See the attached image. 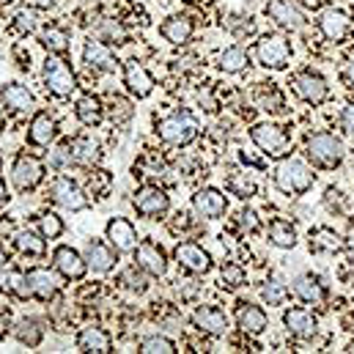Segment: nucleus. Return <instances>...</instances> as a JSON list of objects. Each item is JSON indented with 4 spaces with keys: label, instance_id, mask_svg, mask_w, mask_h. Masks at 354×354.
<instances>
[{
    "label": "nucleus",
    "instance_id": "f257e3e1",
    "mask_svg": "<svg viewBox=\"0 0 354 354\" xmlns=\"http://www.w3.org/2000/svg\"><path fill=\"white\" fill-rule=\"evenodd\" d=\"M272 181L283 195H305L308 189H313L316 174L308 162L294 160V157H283L272 171Z\"/></svg>",
    "mask_w": 354,
    "mask_h": 354
},
{
    "label": "nucleus",
    "instance_id": "f03ea898",
    "mask_svg": "<svg viewBox=\"0 0 354 354\" xmlns=\"http://www.w3.org/2000/svg\"><path fill=\"white\" fill-rule=\"evenodd\" d=\"M305 157L313 162V168L335 171V168H341V162H344L346 151H344L341 138H335L333 132H316V135H310V138H308Z\"/></svg>",
    "mask_w": 354,
    "mask_h": 354
},
{
    "label": "nucleus",
    "instance_id": "7ed1b4c3",
    "mask_svg": "<svg viewBox=\"0 0 354 354\" xmlns=\"http://www.w3.org/2000/svg\"><path fill=\"white\" fill-rule=\"evenodd\" d=\"M157 135L168 146H189L198 138V121L189 110H176L157 121Z\"/></svg>",
    "mask_w": 354,
    "mask_h": 354
},
{
    "label": "nucleus",
    "instance_id": "20e7f679",
    "mask_svg": "<svg viewBox=\"0 0 354 354\" xmlns=\"http://www.w3.org/2000/svg\"><path fill=\"white\" fill-rule=\"evenodd\" d=\"M253 53H256L259 66L272 69V72H283L291 64V41L283 33H264L256 41Z\"/></svg>",
    "mask_w": 354,
    "mask_h": 354
},
{
    "label": "nucleus",
    "instance_id": "39448f33",
    "mask_svg": "<svg viewBox=\"0 0 354 354\" xmlns=\"http://www.w3.org/2000/svg\"><path fill=\"white\" fill-rule=\"evenodd\" d=\"M250 140L261 149V154L272 157V160H283L291 149V138L283 127L277 124H269V121H261V124H253L250 129Z\"/></svg>",
    "mask_w": 354,
    "mask_h": 354
},
{
    "label": "nucleus",
    "instance_id": "423d86ee",
    "mask_svg": "<svg viewBox=\"0 0 354 354\" xmlns=\"http://www.w3.org/2000/svg\"><path fill=\"white\" fill-rule=\"evenodd\" d=\"M41 77H44L47 91H50L53 96H58V99L72 96L75 88H77V77H75L69 61H64V58H58V55H50V58L44 61Z\"/></svg>",
    "mask_w": 354,
    "mask_h": 354
},
{
    "label": "nucleus",
    "instance_id": "0eeeda50",
    "mask_svg": "<svg viewBox=\"0 0 354 354\" xmlns=\"http://www.w3.org/2000/svg\"><path fill=\"white\" fill-rule=\"evenodd\" d=\"M288 86H291L297 99H302L305 104H313V107H319V104H324V102L330 99V86H327V80H324L319 72H313V69L297 72Z\"/></svg>",
    "mask_w": 354,
    "mask_h": 354
},
{
    "label": "nucleus",
    "instance_id": "6e6552de",
    "mask_svg": "<svg viewBox=\"0 0 354 354\" xmlns=\"http://www.w3.org/2000/svg\"><path fill=\"white\" fill-rule=\"evenodd\" d=\"M47 195H50V201H53L55 206L69 209V212H83V209L88 206V195H86V189L69 176L53 178Z\"/></svg>",
    "mask_w": 354,
    "mask_h": 354
},
{
    "label": "nucleus",
    "instance_id": "1a4fd4ad",
    "mask_svg": "<svg viewBox=\"0 0 354 354\" xmlns=\"http://www.w3.org/2000/svg\"><path fill=\"white\" fill-rule=\"evenodd\" d=\"M132 206H135V212H138L140 217H146V220H162V217L171 212V195H168L165 189L149 184V187H140V189L135 192Z\"/></svg>",
    "mask_w": 354,
    "mask_h": 354
},
{
    "label": "nucleus",
    "instance_id": "9d476101",
    "mask_svg": "<svg viewBox=\"0 0 354 354\" xmlns=\"http://www.w3.org/2000/svg\"><path fill=\"white\" fill-rule=\"evenodd\" d=\"M44 178V162L30 157V154H19L11 165V181L19 192H33Z\"/></svg>",
    "mask_w": 354,
    "mask_h": 354
},
{
    "label": "nucleus",
    "instance_id": "9b49d317",
    "mask_svg": "<svg viewBox=\"0 0 354 354\" xmlns=\"http://www.w3.org/2000/svg\"><path fill=\"white\" fill-rule=\"evenodd\" d=\"M25 274H28L30 294H33L36 299H41V302L58 299V294H61V277H58L55 266H53V269H47V266H30Z\"/></svg>",
    "mask_w": 354,
    "mask_h": 354
},
{
    "label": "nucleus",
    "instance_id": "f8f14e48",
    "mask_svg": "<svg viewBox=\"0 0 354 354\" xmlns=\"http://www.w3.org/2000/svg\"><path fill=\"white\" fill-rule=\"evenodd\" d=\"M192 327L201 330L203 335L223 338L231 330V322H228V316H225L223 308H217V305H198L192 310Z\"/></svg>",
    "mask_w": 354,
    "mask_h": 354
},
{
    "label": "nucleus",
    "instance_id": "ddd939ff",
    "mask_svg": "<svg viewBox=\"0 0 354 354\" xmlns=\"http://www.w3.org/2000/svg\"><path fill=\"white\" fill-rule=\"evenodd\" d=\"M121 69H124V86H127V91H129L135 99H149V96L154 93L157 80H154V75H151L138 58L124 61Z\"/></svg>",
    "mask_w": 354,
    "mask_h": 354
},
{
    "label": "nucleus",
    "instance_id": "4468645a",
    "mask_svg": "<svg viewBox=\"0 0 354 354\" xmlns=\"http://www.w3.org/2000/svg\"><path fill=\"white\" fill-rule=\"evenodd\" d=\"M132 253H135V266L143 269L146 274H151V277H162V274L168 272V256H165V250H162L154 239H143V242H138V248H135Z\"/></svg>",
    "mask_w": 354,
    "mask_h": 354
},
{
    "label": "nucleus",
    "instance_id": "2eb2a0df",
    "mask_svg": "<svg viewBox=\"0 0 354 354\" xmlns=\"http://www.w3.org/2000/svg\"><path fill=\"white\" fill-rule=\"evenodd\" d=\"M174 261L184 272H189V274H206L214 266L212 256L201 245H195V242H178L176 248H174Z\"/></svg>",
    "mask_w": 354,
    "mask_h": 354
},
{
    "label": "nucleus",
    "instance_id": "dca6fc26",
    "mask_svg": "<svg viewBox=\"0 0 354 354\" xmlns=\"http://www.w3.org/2000/svg\"><path fill=\"white\" fill-rule=\"evenodd\" d=\"M53 266H55V272H58L61 277H66V280H83L86 272H88L86 256H83L80 250L69 248V245H58V248L53 250Z\"/></svg>",
    "mask_w": 354,
    "mask_h": 354
},
{
    "label": "nucleus",
    "instance_id": "f3484780",
    "mask_svg": "<svg viewBox=\"0 0 354 354\" xmlns=\"http://www.w3.org/2000/svg\"><path fill=\"white\" fill-rule=\"evenodd\" d=\"M192 212L203 220H220L228 212V198L214 187H203L192 195Z\"/></svg>",
    "mask_w": 354,
    "mask_h": 354
},
{
    "label": "nucleus",
    "instance_id": "a211bd4d",
    "mask_svg": "<svg viewBox=\"0 0 354 354\" xmlns=\"http://www.w3.org/2000/svg\"><path fill=\"white\" fill-rule=\"evenodd\" d=\"M266 17L283 30H299L305 25L302 6L297 0H269L266 3Z\"/></svg>",
    "mask_w": 354,
    "mask_h": 354
},
{
    "label": "nucleus",
    "instance_id": "6ab92c4d",
    "mask_svg": "<svg viewBox=\"0 0 354 354\" xmlns=\"http://www.w3.org/2000/svg\"><path fill=\"white\" fill-rule=\"evenodd\" d=\"M234 319H236V327L245 333V335H261L269 327V319H266V310L261 305H253L248 299H239L236 308H234Z\"/></svg>",
    "mask_w": 354,
    "mask_h": 354
},
{
    "label": "nucleus",
    "instance_id": "aec40b11",
    "mask_svg": "<svg viewBox=\"0 0 354 354\" xmlns=\"http://www.w3.org/2000/svg\"><path fill=\"white\" fill-rule=\"evenodd\" d=\"M104 239L118 250V253H132L138 248V231L127 217H113L104 225Z\"/></svg>",
    "mask_w": 354,
    "mask_h": 354
},
{
    "label": "nucleus",
    "instance_id": "412c9836",
    "mask_svg": "<svg viewBox=\"0 0 354 354\" xmlns=\"http://www.w3.org/2000/svg\"><path fill=\"white\" fill-rule=\"evenodd\" d=\"M319 30H322V36L327 41L341 44L349 36V30H352V19L341 8H324L322 17H319Z\"/></svg>",
    "mask_w": 354,
    "mask_h": 354
},
{
    "label": "nucleus",
    "instance_id": "4be33fe9",
    "mask_svg": "<svg viewBox=\"0 0 354 354\" xmlns=\"http://www.w3.org/2000/svg\"><path fill=\"white\" fill-rule=\"evenodd\" d=\"M58 138V121L47 113V110H39L33 118H30V127H28V143L30 146H39V149H47L53 146Z\"/></svg>",
    "mask_w": 354,
    "mask_h": 354
},
{
    "label": "nucleus",
    "instance_id": "5701e85b",
    "mask_svg": "<svg viewBox=\"0 0 354 354\" xmlns=\"http://www.w3.org/2000/svg\"><path fill=\"white\" fill-rule=\"evenodd\" d=\"M83 64L88 69H93V72H115L121 66L115 61L113 50L104 41H99V39H88L86 41V47H83Z\"/></svg>",
    "mask_w": 354,
    "mask_h": 354
},
{
    "label": "nucleus",
    "instance_id": "b1692460",
    "mask_svg": "<svg viewBox=\"0 0 354 354\" xmlns=\"http://www.w3.org/2000/svg\"><path fill=\"white\" fill-rule=\"evenodd\" d=\"M294 297L305 305H322L327 299V283L313 274V272H305L294 280Z\"/></svg>",
    "mask_w": 354,
    "mask_h": 354
},
{
    "label": "nucleus",
    "instance_id": "393cba45",
    "mask_svg": "<svg viewBox=\"0 0 354 354\" xmlns=\"http://www.w3.org/2000/svg\"><path fill=\"white\" fill-rule=\"evenodd\" d=\"M283 324H286V330H288L294 338H302V341L313 338L316 330H319V322H316V316H313L308 308H288V310L283 313Z\"/></svg>",
    "mask_w": 354,
    "mask_h": 354
},
{
    "label": "nucleus",
    "instance_id": "a878e982",
    "mask_svg": "<svg viewBox=\"0 0 354 354\" xmlns=\"http://www.w3.org/2000/svg\"><path fill=\"white\" fill-rule=\"evenodd\" d=\"M83 256L88 261V269H93L96 274H107L115 266V261H118V250L110 242H99V239L88 242V248H86Z\"/></svg>",
    "mask_w": 354,
    "mask_h": 354
},
{
    "label": "nucleus",
    "instance_id": "bb28decb",
    "mask_svg": "<svg viewBox=\"0 0 354 354\" xmlns=\"http://www.w3.org/2000/svg\"><path fill=\"white\" fill-rule=\"evenodd\" d=\"M0 102H3L8 110H14V113H30V110L36 107L33 91L28 88V86H22V83H6V86L0 88Z\"/></svg>",
    "mask_w": 354,
    "mask_h": 354
},
{
    "label": "nucleus",
    "instance_id": "cd10ccee",
    "mask_svg": "<svg viewBox=\"0 0 354 354\" xmlns=\"http://www.w3.org/2000/svg\"><path fill=\"white\" fill-rule=\"evenodd\" d=\"M77 349L80 352H88V354H107L113 352V338H110V333L107 330H102V327H83L80 333H77Z\"/></svg>",
    "mask_w": 354,
    "mask_h": 354
},
{
    "label": "nucleus",
    "instance_id": "c85d7f7f",
    "mask_svg": "<svg viewBox=\"0 0 354 354\" xmlns=\"http://www.w3.org/2000/svg\"><path fill=\"white\" fill-rule=\"evenodd\" d=\"M69 146H72L75 165H80V168H93L102 160V146L91 135H77L75 140H69Z\"/></svg>",
    "mask_w": 354,
    "mask_h": 354
},
{
    "label": "nucleus",
    "instance_id": "c756f323",
    "mask_svg": "<svg viewBox=\"0 0 354 354\" xmlns=\"http://www.w3.org/2000/svg\"><path fill=\"white\" fill-rule=\"evenodd\" d=\"M160 33H162V39L171 41V44H187V41L192 39V33H195V25H192L189 17L174 14V17H168V19L160 25Z\"/></svg>",
    "mask_w": 354,
    "mask_h": 354
},
{
    "label": "nucleus",
    "instance_id": "7c9ffc66",
    "mask_svg": "<svg viewBox=\"0 0 354 354\" xmlns=\"http://www.w3.org/2000/svg\"><path fill=\"white\" fill-rule=\"evenodd\" d=\"M0 291L8 294V297H17V299H28L33 297L30 294V286H28V274L14 269V266H0Z\"/></svg>",
    "mask_w": 354,
    "mask_h": 354
},
{
    "label": "nucleus",
    "instance_id": "2f4dec72",
    "mask_svg": "<svg viewBox=\"0 0 354 354\" xmlns=\"http://www.w3.org/2000/svg\"><path fill=\"white\" fill-rule=\"evenodd\" d=\"M75 115L83 127H99L102 118H104V107H102V99L93 96V93H83L75 104Z\"/></svg>",
    "mask_w": 354,
    "mask_h": 354
},
{
    "label": "nucleus",
    "instance_id": "473e14b6",
    "mask_svg": "<svg viewBox=\"0 0 354 354\" xmlns=\"http://www.w3.org/2000/svg\"><path fill=\"white\" fill-rule=\"evenodd\" d=\"M14 248L22 253V256H30V259H41L47 253V239L30 228H22L14 234Z\"/></svg>",
    "mask_w": 354,
    "mask_h": 354
},
{
    "label": "nucleus",
    "instance_id": "72a5a7b5",
    "mask_svg": "<svg viewBox=\"0 0 354 354\" xmlns=\"http://www.w3.org/2000/svg\"><path fill=\"white\" fill-rule=\"evenodd\" d=\"M253 102L266 113H286V99L274 83H259L253 91Z\"/></svg>",
    "mask_w": 354,
    "mask_h": 354
},
{
    "label": "nucleus",
    "instance_id": "f704fd0d",
    "mask_svg": "<svg viewBox=\"0 0 354 354\" xmlns=\"http://www.w3.org/2000/svg\"><path fill=\"white\" fill-rule=\"evenodd\" d=\"M266 234H269V242L274 245V248H280V250H291V248H297V228L288 223V220H272L269 225H266Z\"/></svg>",
    "mask_w": 354,
    "mask_h": 354
},
{
    "label": "nucleus",
    "instance_id": "c9c22d12",
    "mask_svg": "<svg viewBox=\"0 0 354 354\" xmlns=\"http://www.w3.org/2000/svg\"><path fill=\"white\" fill-rule=\"evenodd\" d=\"M346 248L344 236L335 234L333 228H316L310 231V250L313 253H341Z\"/></svg>",
    "mask_w": 354,
    "mask_h": 354
},
{
    "label": "nucleus",
    "instance_id": "e433bc0d",
    "mask_svg": "<svg viewBox=\"0 0 354 354\" xmlns=\"http://www.w3.org/2000/svg\"><path fill=\"white\" fill-rule=\"evenodd\" d=\"M248 64H250V58H248L245 47H239V44H234V47L220 53V69L225 75H239V72L248 69Z\"/></svg>",
    "mask_w": 354,
    "mask_h": 354
},
{
    "label": "nucleus",
    "instance_id": "4c0bfd02",
    "mask_svg": "<svg viewBox=\"0 0 354 354\" xmlns=\"http://www.w3.org/2000/svg\"><path fill=\"white\" fill-rule=\"evenodd\" d=\"M14 338H17L22 346H39L41 338H44V327H41L36 319H22V322H17V327H14Z\"/></svg>",
    "mask_w": 354,
    "mask_h": 354
},
{
    "label": "nucleus",
    "instance_id": "58836bf2",
    "mask_svg": "<svg viewBox=\"0 0 354 354\" xmlns=\"http://www.w3.org/2000/svg\"><path fill=\"white\" fill-rule=\"evenodd\" d=\"M225 189L231 195H236L239 201H250L256 195V181L248 176V174H242V171H234V174H228V178H225Z\"/></svg>",
    "mask_w": 354,
    "mask_h": 354
},
{
    "label": "nucleus",
    "instance_id": "ea45409f",
    "mask_svg": "<svg viewBox=\"0 0 354 354\" xmlns=\"http://www.w3.org/2000/svg\"><path fill=\"white\" fill-rule=\"evenodd\" d=\"M69 30H64V28H58V25H53V28H47L44 33H41V44L50 50V53H55V55H64L66 50H69Z\"/></svg>",
    "mask_w": 354,
    "mask_h": 354
},
{
    "label": "nucleus",
    "instance_id": "a19ab883",
    "mask_svg": "<svg viewBox=\"0 0 354 354\" xmlns=\"http://www.w3.org/2000/svg\"><path fill=\"white\" fill-rule=\"evenodd\" d=\"M245 280H248V274H245L242 264L228 261V264L220 266V286H223V288L236 291V288H242V286H245Z\"/></svg>",
    "mask_w": 354,
    "mask_h": 354
},
{
    "label": "nucleus",
    "instance_id": "79ce46f5",
    "mask_svg": "<svg viewBox=\"0 0 354 354\" xmlns=\"http://www.w3.org/2000/svg\"><path fill=\"white\" fill-rule=\"evenodd\" d=\"M261 299H264L269 308H277V305H283V302L288 299V286H286L283 280H277V277L266 280L264 286H261Z\"/></svg>",
    "mask_w": 354,
    "mask_h": 354
},
{
    "label": "nucleus",
    "instance_id": "37998d69",
    "mask_svg": "<svg viewBox=\"0 0 354 354\" xmlns=\"http://www.w3.org/2000/svg\"><path fill=\"white\" fill-rule=\"evenodd\" d=\"M138 352H143V354H174L176 352V344H174L171 338H165V335H146V338L140 341Z\"/></svg>",
    "mask_w": 354,
    "mask_h": 354
},
{
    "label": "nucleus",
    "instance_id": "c03bdc74",
    "mask_svg": "<svg viewBox=\"0 0 354 354\" xmlns=\"http://www.w3.org/2000/svg\"><path fill=\"white\" fill-rule=\"evenodd\" d=\"M39 234H41L44 239H58V236L64 234V220H61L55 212H44V214L39 217Z\"/></svg>",
    "mask_w": 354,
    "mask_h": 354
},
{
    "label": "nucleus",
    "instance_id": "a18cd8bd",
    "mask_svg": "<svg viewBox=\"0 0 354 354\" xmlns=\"http://www.w3.org/2000/svg\"><path fill=\"white\" fill-rule=\"evenodd\" d=\"M107 113H110V121H113V124H127V121L135 115V107H132L127 99L113 96L110 104H107Z\"/></svg>",
    "mask_w": 354,
    "mask_h": 354
},
{
    "label": "nucleus",
    "instance_id": "49530a36",
    "mask_svg": "<svg viewBox=\"0 0 354 354\" xmlns=\"http://www.w3.org/2000/svg\"><path fill=\"white\" fill-rule=\"evenodd\" d=\"M50 168L53 171H66V168H72L75 165V157H72V146H69V140L66 143H61V146H55L53 151H50Z\"/></svg>",
    "mask_w": 354,
    "mask_h": 354
},
{
    "label": "nucleus",
    "instance_id": "de8ad7c7",
    "mask_svg": "<svg viewBox=\"0 0 354 354\" xmlns=\"http://www.w3.org/2000/svg\"><path fill=\"white\" fill-rule=\"evenodd\" d=\"M110 184H113V176L107 171H91L88 174V192L93 198H107Z\"/></svg>",
    "mask_w": 354,
    "mask_h": 354
},
{
    "label": "nucleus",
    "instance_id": "09e8293b",
    "mask_svg": "<svg viewBox=\"0 0 354 354\" xmlns=\"http://www.w3.org/2000/svg\"><path fill=\"white\" fill-rule=\"evenodd\" d=\"M121 286L129 288V291H135V294H143V291L149 288V283H146V272H143V269L138 272V266L127 269V272L121 274Z\"/></svg>",
    "mask_w": 354,
    "mask_h": 354
},
{
    "label": "nucleus",
    "instance_id": "8fccbe9b",
    "mask_svg": "<svg viewBox=\"0 0 354 354\" xmlns=\"http://www.w3.org/2000/svg\"><path fill=\"white\" fill-rule=\"evenodd\" d=\"M14 30L17 33H33L36 28H39V19H36V11H28V8H22V11H17V17H14Z\"/></svg>",
    "mask_w": 354,
    "mask_h": 354
},
{
    "label": "nucleus",
    "instance_id": "3c124183",
    "mask_svg": "<svg viewBox=\"0 0 354 354\" xmlns=\"http://www.w3.org/2000/svg\"><path fill=\"white\" fill-rule=\"evenodd\" d=\"M324 206H327L330 212H335V214H344V212H346L344 198H341V192H338L335 187H330V189L324 192Z\"/></svg>",
    "mask_w": 354,
    "mask_h": 354
},
{
    "label": "nucleus",
    "instance_id": "603ef678",
    "mask_svg": "<svg viewBox=\"0 0 354 354\" xmlns=\"http://www.w3.org/2000/svg\"><path fill=\"white\" fill-rule=\"evenodd\" d=\"M239 225L248 228V231H256V228H259V217H256V212L242 209V212H239Z\"/></svg>",
    "mask_w": 354,
    "mask_h": 354
},
{
    "label": "nucleus",
    "instance_id": "864d4df0",
    "mask_svg": "<svg viewBox=\"0 0 354 354\" xmlns=\"http://www.w3.org/2000/svg\"><path fill=\"white\" fill-rule=\"evenodd\" d=\"M239 162L242 165H248V168H259V171H264V160H259L256 154H250V151H239Z\"/></svg>",
    "mask_w": 354,
    "mask_h": 354
},
{
    "label": "nucleus",
    "instance_id": "5fc2aeb1",
    "mask_svg": "<svg viewBox=\"0 0 354 354\" xmlns=\"http://www.w3.org/2000/svg\"><path fill=\"white\" fill-rule=\"evenodd\" d=\"M341 121H344V127H346V129H349V132L354 135V102L344 107V113H341Z\"/></svg>",
    "mask_w": 354,
    "mask_h": 354
},
{
    "label": "nucleus",
    "instance_id": "6e6d98bb",
    "mask_svg": "<svg viewBox=\"0 0 354 354\" xmlns=\"http://www.w3.org/2000/svg\"><path fill=\"white\" fill-rule=\"evenodd\" d=\"M302 8H308V11H319L322 6H324V0H297Z\"/></svg>",
    "mask_w": 354,
    "mask_h": 354
},
{
    "label": "nucleus",
    "instance_id": "4d7b16f0",
    "mask_svg": "<svg viewBox=\"0 0 354 354\" xmlns=\"http://www.w3.org/2000/svg\"><path fill=\"white\" fill-rule=\"evenodd\" d=\"M33 3V8H53L58 0H30Z\"/></svg>",
    "mask_w": 354,
    "mask_h": 354
},
{
    "label": "nucleus",
    "instance_id": "13d9d810",
    "mask_svg": "<svg viewBox=\"0 0 354 354\" xmlns=\"http://www.w3.org/2000/svg\"><path fill=\"white\" fill-rule=\"evenodd\" d=\"M346 80L352 83V88H354V58L349 61V66H346Z\"/></svg>",
    "mask_w": 354,
    "mask_h": 354
},
{
    "label": "nucleus",
    "instance_id": "bf43d9fd",
    "mask_svg": "<svg viewBox=\"0 0 354 354\" xmlns=\"http://www.w3.org/2000/svg\"><path fill=\"white\" fill-rule=\"evenodd\" d=\"M344 327H346V330H354V313L344 316Z\"/></svg>",
    "mask_w": 354,
    "mask_h": 354
},
{
    "label": "nucleus",
    "instance_id": "052dcab7",
    "mask_svg": "<svg viewBox=\"0 0 354 354\" xmlns=\"http://www.w3.org/2000/svg\"><path fill=\"white\" fill-rule=\"evenodd\" d=\"M6 195H8V189H6V181H3V178H0V203H3V201H6Z\"/></svg>",
    "mask_w": 354,
    "mask_h": 354
},
{
    "label": "nucleus",
    "instance_id": "680f3d73",
    "mask_svg": "<svg viewBox=\"0 0 354 354\" xmlns=\"http://www.w3.org/2000/svg\"><path fill=\"white\" fill-rule=\"evenodd\" d=\"M6 261H8V259H6V250H3V248H0V266L6 264Z\"/></svg>",
    "mask_w": 354,
    "mask_h": 354
},
{
    "label": "nucleus",
    "instance_id": "e2e57ef3",
    "mask_svg": "<svg viewBox=\"0 0 354 354\" xmlns=\"http://www.w3.org/2000/svg\"><path fill=\"white\" fill-rule=\"evenodd\" d=\"M14 3H19V0H0V6H14Z\"/></svg>",
    "mask_w": 354,
    "mask_h": 354
},
{
    "label": "nucleus",
    "instance_id": "0e129e2a",
    "mask_svg": "<svg viewBox=\"0 0 354 354\" xmlns=\"http://www.w3.org/2000/svg\"><path fill=\"white\" fill-rule=\"evenodd\" d=\"M3 124H6V118H3V107H0V132H3Z\"/></svg>",
    "mask_w": 354,
    "mask_h": 354
},
{
    "label": "nucleus",
    "instance_id": "69168bd1",
    "mask_svg": "<svg viewBox=\"0 0 354 354\" xmlns=\"http://www.w3.org/2000/svg\"><path fill=\"white\" fill-rule=\"evenodd\" d=\"M349 352H354V338H352V344H349Z\"/></svg>",
    "mask_w": 354,
    "mask_h": 354
},
{
    "label": "nucleus",
    "instance_id": "338daca9",
    "mask_svg": "<svg viewBox=\"0 0 354 354\" xmlns=\"http://www.w3.org/2000/svg\"><path fill=\"white\" fill-rule=\"evenodd\" d=\"M0 165H3V157H0Z\"/></svg>",
    "mask_w": 354,
    "mask_h": 354
}]
</instances>
